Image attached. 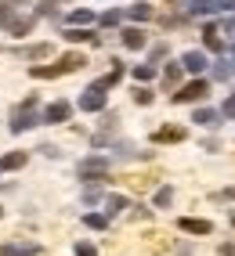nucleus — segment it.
<instances>
[{
	"label": "nucleus",
	"mask_w": 235,
	"mask_h": 256,
	"mask_svg": "<svg viewBox=\"0 0 235 256\" xmlns=\"http://www.w3.org/2000/svg\"><path fill=\"white\" fill-rule=\"evenodd\" d=\"M83 65H87V58L83 54H62L55 65H33L29 69V76L33 80H58V76H65V72H76V69H83Z\"/></svg>",
	"instance_id": "nucleus-1"
},
{
	"label": "nucleus",
	"mask_w": 235,
	"mask_h": 256,
	"mask_svg": "<svg viewBox=\"0 0 235 256\" xmlns=\"http://www.w3.org/2000/svg\"><path fill=\"white\" fill-rule=\"evenodd\" d=\"M40 123V116H37V98H26L19 108H15V116H11V134H22V130H29V126H37Z\"/></svg>",
	"instance_id": "nucleus-2"
},
{
	"label": "nucleus",
	"mask_w": 235,
	"mask_h": 256,
	"mask_svg": "<svg viewBox=\"0 0 235 256\" xmlns=\"http://www.w3.org/2000/svg\"><path fill=\"white\" fill-rule=\"evenodd\" d=\"M105 170H109V159L91 156V159H83V162H80V177L87 180V184H102V180H105Z\"/></svg>",
	"instance_id": "nucleus-3"
},
{
	"label": "nucleus",
	"mask_w": 235,
	"mask_h": 256,
	"mask_svg": "<svg viewBox=\"0 0 235 256\" xmlns=\"http://www.w3.org/2000/svg\"><path fill=\"white\" fill-rule=\"evenodd\" d=\"M210 94V83L206 80H192V83H184V87L174 94V101L177 105H192V101H203Z\"/></svg>",
	"instance_id": "nucleus-4"
},
{
	"label": "nucleus",
	"mask_w": 235,
	"mask_h": 256,
	"mask_svg": "<svg viewBox=\"0 0 235 256\" xmlns=\"http://www.w3.org/2000/svg\"><path fill=\"white\" fill-rule=\"evenodd\" d=\"M80 108H83V112H102V108H105V87L91 83V87L83 90V98H80Z\"/></svg>",
	"instance_id": "nucleus-5"
},
{
	"label": "nucleus",
	"mask_w": 235,
	"mask_h": 256,
	"mask_svg": "<svg viewBox=\"0 0 235 256\" xmlns=\"http://www.w3.org/2000/svg\"><path fill=\"white\" fill-rule=\"evenodd\" d=\"M69 116H73V105H69V101H51V105L44 108V123H65Z\"/></svg>",
	"instance_id": "nucleus-6"
},
{
	"label": "nucleus",
	"mask_w": 235,
	"mask_h": 256,
	"mask_svg": "<svg viewBox=\"0 0 235 256\" xmlns=\"http://www.w3.org/2000/svg\"><path fill=\"white\" fill-rule=\"evenodd\" d=\"M188 134H184V126H159L156 134H152V141L156 144H177V141H184Z\"/></svg>",
	"instance_id": "nucleus-7"
},
{
	"label": "nucleus",
	"mask_w": 235,
	"mask_h": 256,
	"mask_svg": "<svg viewBox=\"0 0 235 256\" xmlns=\"http://www.w3.org/2000/svg\"><path fill=\"white\" fill-rule=\"evenodd\" d=\"M177 228H181L184 234H210V231H213L210 220H195V216H181V220H177Z\"/></svg>",
	"instance_id": "nucleus-8"
},
{
	"label": "nucleus",
	"mask_w": 235,
	"mask_h": 256,
	"mask_svg": "<svg viewBox=\"0 0 235 256\" xmlns=\"http://www.w3.org/2000/svg\"><path fill=\"white\" fill-rule=\"evenodd\" d=\"M37 252H40L37 242H11V246L0 249V256H37Z\"/></svg>",
	"instance_id": "nucleus-9"
},
{
	"label": "nucleus",
	"mask_w": 235,
	"mask_h": 256,
	"mask_svg": "<svg viewBox=\"0 0 235 256\" xmlns=\"http://www.w3.org/2000/svg\"><path fill=\"white\" fill-rule=\"evenodd\" d=\"M181 69L184 72H203L206 69V54H203V50H188V54L181 58Z\"/></svg>",
	"instance_id": "nucleus-10"
},
{
	"label": "nucleus",
	"mask_w": 235,
	"mask_h": 256,
	"mask_svg": "<svg viewBox=\"0 0 235 256\" xmlns=\"http://www.w3.org/2000/svg\"><path fill=\"white\" fill-rule=\"evenodd\" d=\"M120 36H123V47H130V50H141V47H145V29H138V26L123 29Z\"/></svg>",
	"instance_id": "nucleus-11"
},
{
	"label": "nucleus",
	"mask_w": 235,
	"mask_h": 256,
	"mask_svg": "<svg viewBox=\"0 0 235 256\" xmlns=\"http://www.w3.org/2000/svg\"><path fill=\"white\" fill-rule=\"evenodd\" d=\"M15 54H19V58H29V62H37V58H47V54H51V47H47V44H33V47H19Z\"/></svg>",
	"instance_id": "nucleus-12"
},
{
	"label": "nucleus",
	"mask_w": 235,
	"mask_h": 256,
	"mask_svg": "<svg viewBox=\"0 0 235 256\" xmlns=\"http://www.w3.org/2000/svg\"><path fill=\"white\" fill-rule=\"evenodd\" d=\"M26 162H29V156H26V152H8V156L0 159V170H22Z\"/></svg>",
	"instance_id": "nucleus-13"
},
{
	"label": "nucleus",
	"mask_w": 235,
	"mask_h": 256,
	"mask_svg": "<svg viewBox=\"0 0 235 256\" xmlns=\"http://www.w3.org/2000/svg\"><path fill=\"white\" fill-rule=\"evenodd\" d=\"M231 76H235V62H231V58L213 62V80H221V83H224V80H231Z\"/></svg>",
	"instance_id": "nucleus-14"
},
{
	"label": "nucleus",
	"mask_w": 235,
	"mask_h": 256,
	"mask_svg": "<svg viewBox=\"0 0 235 256\" xmlns=\"http://www.w3.org/2000/svg\"><path fill=\"white\" fill-rule=\"evenodd\" d=\"M192 123H199V126H217V123H221V112H213V108H199V112L192 116Z\"/></svg>",
	"instance_id": "nucleus-15"
},
{
	"label": "nucleus",
	"mask_w": 235,
	"mask_h": 256,
	"mask_svg": "<svg viewBox=\"0 0 235 256\" xmlns=\"http://www.w3.org/2000/svg\"><path fill=\"white\" fill-rule=\"evenodd\" d=\"M4 26L15 32V36H26V32L33 29V18H11V14H8V18H4Z\"/></svg>",
	"instance_id": "nucleus-16"
},
{
	"label": "nucleus",
	"mask_w": 235,
	"mask_h": 256,
	"mask_svg": "<svg viewBox=\"0 0 235 256\" xmlns=\"http://www.w3.org/2000/svg\"><path fill=\"white\" fill-rule=\"evenodd\" d=\"M127 210V195H109L105 198V216H116V213H123Z\"/></svg>",
	"instance_id": "nucleus-17"
},
{
	"label": "nucleus",
	"mask_w": 235,
	"mask_h": 256,
	"mask_svg": "<svg viewBox=\"0 0 235 256\" xmlns=\"http://www.w3.org/2000/svg\"><path fill=\"white\" fill-rule=\"evenodd\" d=\"M65 40H73V44H80V40H91V44H102V36H94L91 29H65Z\"/></svg>",
	"instance_id": "nucleus-18"
},
{
	"label": "nucleus",
	"mask_w": 235,
	"mask_h": 256,
	"mask_svg": "<svg viewBox=\"0 0 235 256\" xmlns=\"http://www.w3.org/2000/svg\"><path fill=\"white\" fill-rule=\"evenodd\" d=\"M127 14H130V18H134V22H148V18H152V14H156V11H152V8H148V4H130V8H127Z\"/></svg>",
	"instance_id": "nucleus-19"
},
{
	"label": "nucleus",
	"mask_w": 235,
	"mask_h": 256,
	"mask_svg": "<svg viewBox=\"0 0 235 256\" xmlns=\"http://www.w3.org/2000/svg\"><path fill=\"white\" fill-rule=\"evenodd\" d=\"M177 80H181V62H170L163 69V87H177Z\"/></svg>",
	"instance_id": "nucleus-20"
},
{
	"label": "nucleus",
	"mask_w": 235,
	"mask_h": 256,
	"mask_svg": "<svg viewBox=\"0 0 235 256\" xmlns=\"http://www.w3.org/2000/svg\"><path fill=\"white\" fill-rule=\"evenodd\" d=\"M195 18H203V14H213L217 11V0H192V8H188Z\"/></svg>",
	"instance_id": "nucleus-21"
},
{
	"label": "nucleus",
	"mask_w": 235,
	"mask_h": 256,
	"mask_svg": "<svg viewBox=\"0 0 235 256\" xmlns=\"http://www.w3.org/2000/svg\"><path fill=\"white\" fill-rule=\"evenodd\" d=\"M69 22H73L76 29H83V26H91V22H94V14H91L87 8H76V11L69 14Z\"/></svg>",
	"instance_id": "nucleus-22"
},
{
	"label": "nucleus",
	"mask_w": 235,
	"mask_h": 256,
	"mask_svg": "<svg viewBox=\"0 0 235 256\" xmlns=\"http://www.w3.org/2000/svg\"><path fill=\"white\" fill-rule=\"evenodd\" d=\"M203 40H206V47H210V50H224V44H221V32H217L213 26H206V29H203Z\"/></svg>",
	"instance_id": "nucleus-23"
},
{
	"label": "nucleus",
	"mask_w": 235,
	"mask_h": 256,
	"mask_svg": "<svg viewBox=\"0 0 235 256\" xmlns=\"http://www.w3.org/2000/svg\"><path fill=\"white\" fill-rule=\"evenodd\" d=\"M83 224L94 228V231H105V228H109V216H105V213H87V216H83Z\"/></svg>",
	"instance_id": "nucleus-24"
},
{
	"label": "nucleus",
	"mask_w": 235,
	"mask_h": 256,
	"mask_svg": "<svg viewBox=\"0 0 235 256\" xmlns=\"http://www.w3.org/2000/svg\"><path fill=\"white\" fill-rule=\"evenodd\" d=\"M170 202H174V188L166 184V188H159V192H156V206H159V210H166Z\"/></svg>",
	"instance_id": "nucleus-25"
},
{
	"label": "nucleus",
	"mask_w": 235,
	"mask_h": 256,
	"mask_svg": "<svg viewBox=\"0 0 235 256\" xmlns=\"http://www.w3.org/2000/svg\"><path fill=\"white\" fill-rule=\"evenodd\" d=\"M156 76V65H138V69H134V80H141V83H148Z\"/></svg>",
	"instance_id": "nucleus-26"
},
{
	"label": "nucleus",
	"mask_w": 235,
	"mask_h": 256,
	"mask_svg": "<svg viewBox=\"0 0 235 256\" xmlns=\"http://www.w3.org/2000/svg\"><path fill=\"white\" fill-rule=\"evenodd\" d=\"M134 101H138V105H152V90L148 87H134Z\"/></svg>",
	"instance_id": "nucleus-27"
},
{
	"label": "nucleus",
	"mask_w": 235,
	"mask_h": 256,
	"mask_svg": "<svg viewBox=\"0 0 235 256\" xmlns=\"http://www.w3.org/2000/svg\"><path fill=\"white\" fill-rule=\"evenodd\" d=\"M120 18H123L120 11H105V14H102V26H105V29H112V26H120Z\"/></svg>",
	"instance_id": "nucleus-28"
},
{
	"label": "nucleus",
	"mask_w": 235,
	"mask_h": 256,
	"mask_svg": "<svg viewBox=\"0 0 235 256\" xmlns=\"http://www.w3.org/2000/svg\"><path fill=\"white\" fill-rule=\"evenodd\" d=\"M221 119H235V94L224 101V105H221Z\"/></svg>",
	"instance_id": "nucleus-29"
},
{
	"label": "nucleus",
	"mask_w": 235,
	"mask_h": 256,
	"mask_svg": "<svg viewBox=\"0 0 235 256\" xmlns=\"http://www.w3.org/2000/svg\"><path fill=\"white\" fill-rule=\"evenodd\" d=\"M76 256H98V249L91 242H76Z\"/></svg>",
	"instance_id": "nucleus-30"
},
{
	"label": "nucleus",
	"mask_w": 235,
	"mask_h": 256,
	"mask_svg": "<svg viewBox=\"0 0 235 256\" xmlns=\"http://www.w3.org/2000/svg\"><path fill=\"white\" fill-rule=\"evenodd\" d=\"M213 198H217V202H231V198H235V188H224V192H217Z\"/></svg>",
	"instance_id": "nucleus-31"
},
{
	"label": "nucleus",
	"mask_w": 235,
	"mask_h": 256,
	"mask_svg": "<svg viewBox=\"0 0 235 256\" xmlns=\"http://www.w3.org/2000/svg\"><path fill=\"white\" fill-rule=\"evenodd\" d=\"M37 14H55V0H44V4L37 8Z\"/></svg>",
	"instance_id": "nucleus-32"
},
{
	"label": "nucleus",
	"mask_w": 235,
	"mask_h": 256,
	"mask_svg": "<svg viewBox=\"0 0 235 256\" xmlns=\"http://www.w3.org/2000/svg\"><path fill=\"white\" fill-rule=\"evenodd\" d=\"M217 11H235V0H217Z\"/></svg>",
	"instance_id": "nucleus-33"
},
{
	"label": "nucleus",
	"mask_w": 235,
	"mask_h": 256,
	"mask_svg": "<svg viewBox=\"0 0 235 256\" xmlns=\"http://www.w3.org/2000/svg\"><path fill=\"white\" fill-rule=\"evenodd\" d=\"M221 252H224V256H235V242H228V246H221Z\"/></svg>",
	"instance_id": "nucleus-34"
},
{
	"label": "nucleus",
	"mask_w": 235,
	"mask_h": 256,
	"mask_svg": "<svg viewBox=\"0 0 235 256\" xmlns=\"http://www.w3.org/2000/svg\"><path fill=\"white\" fill-rule=\"evenodd\" d=\"M8 14H11V11L4 8V0H0V22H4V18H8Z\"/></svg>",
	"instance_id": "nucleus-35"
},
{
	"label": "nucleus",
	"mask_w": 235,
	"mask_h": 256,
	"mask_svg": "<svg viewBox=\"0 0 235 256\" xmlns=\"http://www.w3.org/2000/svg\"><path fill=\"white\" fill-rule=\"evenodd\" d=\"M231 228H235V213H231Z\"/></svg>",
	"instance_id": "nucleus-36"
},
{
	"label": "nucleus",
	"mask_w": 235,
	"mask_h": 256,
	"mask_svg": "<svg viewBox=\"0 0 235 256\" xmlns=\"http://www.w3.org/2000/svg\"><path fill=\"white\" fill-rule=\"evenodd\" d=\"M231 62H235V47H231Z\"/></svg>",
	"instance_id": "nucleus-37"
},
{
	"label": "nucleus",
	"mask_w": 235,
	"mask_h": 256,
	"mask_svg": "<svg viewBox=\"0 0 235 256\" xmlns=\"http://www.w3.org/2000/svg\"><path fill=\"white\" fill-rule=\"evenodd\" d=\"M0 216H4V210H0Z\"/></svg>",
	"instance_id": "nucleus-38"
}]
</instances>
